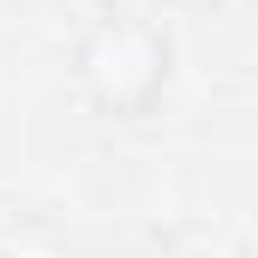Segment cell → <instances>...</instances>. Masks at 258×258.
<instances>
[{
    "instance_id": "obj_2",
    "label": "cell",
    "mask_w": 258,
    "mask_h": 258,
    "mask_svg": "<svg viewBox=\"0 0 258 258\" xmlns=\"http://www.w3.org/2000/svg\"><path fill=\"white\" fill-rule=\"evenodd\" d=\"M0 258H72V240L54 222L24 216V222H6L0 228Z\"/></svg>"
},
{
    "instance_id": "obj_3",
    "label": "cell",
    "mask_w": 258,
    "mask_h": 258,
    "mask_svg": "<svg viewBox=\"0 0 258 258\" xmlns=\"http://www.w3.org/2000/svg\"><path fill=\"white\" fill-rule=\"evenodd\" d=\"M168 6H180V12H216V6H228V0H168Z\"/></svg>"
},
{
    "instance_id": "obj_1",
    "label": "cell",
    "mask_w": 258,
    "mask_h": 258,
    "mask_svg": "<svg viewBox=\"0 0 258 258\" xmlns=\"http://www.w3.org/2000/svg\"><path fill=\"white\" fill-rule=\"evenodd\" d=\"M72 78L102 120H150L174 84V36L144 12H102L72 48Z\"/></svg>"
}]
</instances>
